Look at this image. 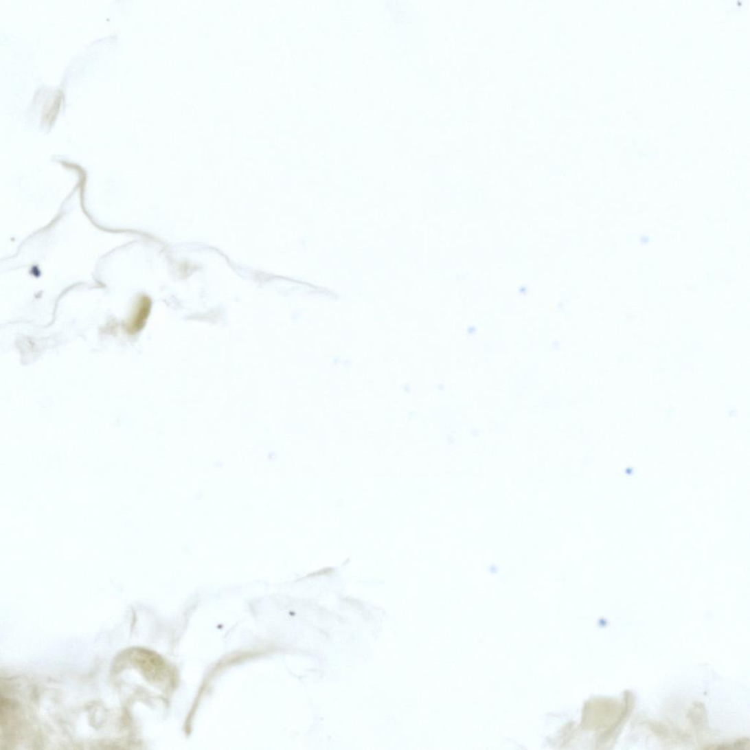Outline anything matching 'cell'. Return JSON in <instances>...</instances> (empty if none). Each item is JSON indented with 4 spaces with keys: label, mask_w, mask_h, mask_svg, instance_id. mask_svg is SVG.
<instances>
[{
    "label": "cell",
    "mask_w": 750,
    "mask_h": 750,
    "mask_svg": "<svg viewBox=\"0 0 750 750\" xmlns=\"http://www.w3.org/2000/svg\"><path fill=\"white\" fill-rule=\"evenodd\" d=\"M131 664L140 668L147 678L153 681L163 682L170 679V669L159 656L147 650L133 649L124 654Z\"/></svg>",
    "instance_id": "6da1fadb"
},
{
    "label": "cell",
    "mask_w": 750,
    "mask_h": 750,
    "mask_svg": "<svg viewBox=\"0 0 750 750\" xmlns=\"http://www.w3.org/2000/svg\"><path fill=\"white\" fill-rule=\"evenodd\" d=\"M149 312L150 304L146 301L145 303L140 306L137 315L135 316L133 321H131L130 325L128 326L130 333H136L144 326Z\"/></svg>",
    "instance_id": "7a4b0ae2"
}]
</instances>
